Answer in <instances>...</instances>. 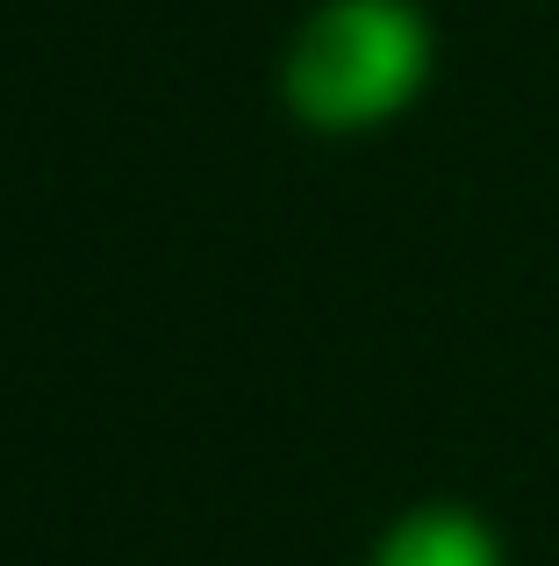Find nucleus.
Here are the masks:
<instances>
[{
    "label": "nucleus",
    "instance_id": "f257e3e1",
    "mask_svg": "<svg viewBox=\"0 0 559 566\" xmlns=\"http://www.w3.org/2000/svg\"><path fill=\"white\" fill-rule=\"evenodd\" d=\"M437 80L423 0H316L280 51V101L316 137H373Z\"/></svg>",
    "mask_w": 559,
    "mask_h": 566
},
{
    "label": "nucleus",
    "instance_id": "f03ea898",
    "mask_svg": "<svg viewBox=\"0 0 559 566\" xmlns=\"http://www.w3.org/2000/svg\"><path fill=\"white\" fill-rule=\"evenodd\" d=\"M366 566H509V545L474 502H409L373 538Z\"/></svg>",
    "mask_w": 559,
    "mask_h": 566
}]
</instances>
